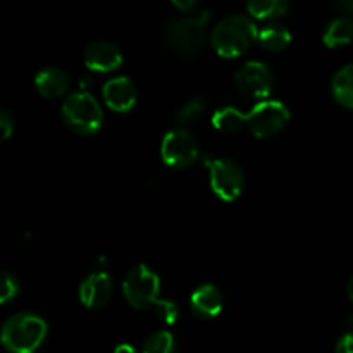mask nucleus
I'll use <instances>...</instances> for the list:
<instances>
[{"instance_id":"14","label":"nucleus","mask_w":353,"mask_h":353,"mask_svg":"<svg viewBox=\"0 0 353 353\" xmlns=\"http://www.w3.org/2000/svg\"><path fill=\"white\" fill-rule=\"evenodd\" d=\"M190 305L193 314L200 319H212L223 310V295L214 285L199 286L190 296Z\"/></svg>"},{"instance_id":"4","label":"nucleus","mask_w":353,"mask_h":353,"mask_svg":"<svg viewBox=\"0 0 353 353\" xmlns=\"http://www.w3.org/2000/svg\"><path fill=\"white\" fill-rule=\"evenodd\" d=\"M62 121L69 130L78 134H92L100 130L103 123V112L93 95L81 90L65 97L61 109Z\"/></svg>"},{"instance_id":"1","label":"nucleus","mask_w":353,"mask_h":353,"mask_svg":"<svg viewBox=\"0 0 353 353\" xmlns=\"http://www.w3.org/2000/svg\"><path fill=\"white\" fill-rule=\"evenodd\" d=\"M259 40V28L250 16L228 14L212 28L210 41L221 57H238Z\"/></svg>"},{"instance_id":"11","label":"nucleus","mask_w":353,"mask_h":353,"mask_svg":"<svg viewBox=\"0 0 353 353\" xmlns=\"http://www.w3.org/2000/svg\"><path fill=\"white\" fill-rule=\"evenodd\" d=\"M79 302L88 309H100L112 296V279L107 272L97 271L86 276L78 290Z\"/></svg>"},{"instance_id":"25","label":"nucleus","mask_w":353,"mask_h":353,"mask_svg":"<svg viewBox=\"0 0 353 353\" xmlns=\"http://www.w3.org/2000/svg\"><path fill=\"white\" fill-rule=\"evenodd\" d=\"M334 353H353V333H345L338 340Z\"/></svg>"},{"instance_id":"5","label":"nucleus","mask_w":353,"mask_h":353,"mask_svg":"<svg viewBox=\"0 0 353 353\" xmlns=\"http://www.w3.org/2000/svg\"><path fill=\"white\" fill-rule=\"evenodd\" d=\"M161 279L145 264H138L128 271L123 281V295L131 307L147 310L157 305Z\"/></svg>"},{"instance_id":"3","label":"nucleus","mask_w":353,"mask_h":353,"mask_svg":"<svg viewBox=\"0 0 353 353\" xmlns=\"http://www.w3.org/2000/svg\"><path fill=\"white\" fill-rule=\"evenodd\" d=\"M47 336V323L37 314L21 312L2 326V343L12 353H33Z\"/></svg>"},{"instance_id":"26","label":"nucleus","mask_w":353,"mask_h":353,"mask_svg":"<svg viewBox=\"0 0 353 353\" xmlns=\"http://www.w3.org/2000/svg\"><path fill=\"white\" fill-rule=\"evenodd\" d=\"M172 3H174L183 14H190V10H193L196 7V3L193 2V0H188V2H181V0L178 2V0H172Z\"/></svg>"},{"instance_id":"19","label":"nucleus","mask_w":353,"mask_h":353,"mask_svg":"<svg viewBox=\"0 0 353 353\" xmlns=\"http://www.w3.org/2000/svg\"><path fill=\"white\" fill-rule=\"evenodd\" d=\"M212 124L216 130L224 131V133H234L247 124V114L240 112L234 107H224L214 112Z\"/></svg>"},{"instance_id":"23","label":"nucleus","mask_w":353,"mask_h":353,"mask_svg":"<svg viewBox=\"0 0 353 353\" xmlns=\"http://www.w3.org/2000/svg\"><path fill=\"white\" fill-rule=\"evenodd\" d=\"M154 312L161 317L164 323L172 324L176 321V317L179 316V309L172 300H159L157 305L154 307Z\"/></svg>"},{"instance_id":"29","label":"nucleus","mask_w":353,"mask_h":353,"mask_svg":"<svg viewBox=\"0 0 353 353\" xmlns=\"http://www.w3.org/2000/svg\"><path fill=\"white\" fill-rule=\"evenodd\" d=\"M347 293H348V299H350L352 302H353V276H352V279H350V281H348V286H347Z\"/></svg>"},{"instance_id":"8","label":"nucleus","mask_w":353,"mask_h":353,"mask_svg":"<svg viewBox=\"0 0 353 353\" xmlns=\"http://www.w3.org/2000/svg\"><path fill=\"white\" fill-rule=\"evenodd\" d=\"M161 155L171 168H188L199 157V143L188 130L174 128L162 138Z\"/></svg>"},{"instance_id":"6","label":"nucleus","mask_w":353,"mask_h":353,"mask_svg":"<svg viewBox=\"0 0 353 353\" xmlns=\"http://www.w3.org/2000/svg\"><path fill=\"white\" fill-rule=\"evenodd\" d=\"M210 171V186L219 199L233 202L245 188V174L233 159H209L205 161Z\"/></svg>"},{"instance_id":"16","label":"nucleus","mask_w":353,"mask_h":353,"mask_svg":"<svg viewBox=\"0 0 353 353\" xmlns=\"http://www.w3.org/2000/svg\"><path fill=\"white\" fill-rule=\"evenodd\" d=\"M292 41V33L288 28L279 23H269L259 30V43L269 52H281Z\"/></svg>"},{"instance_id":"2","label":"nucleus","mask_w":353,"mask_h":353,"mask_svg":"<svg viewBox=\"0 0 353 353\" xmlns=\"http://www.w3.org/2000/svg\"><path fill=\"white\" fill-rule=\"evenodd\" d=\"M210 12L202 10L199 14H185L174 17L164 30V38L176 52L185 57H195L200 54L205 43V26L209 23Z\"/></svg>"},{"instance_id":"24","label":"nucleus","mask_w":353,"mask_h":353,"mask_svg":"<svg viewBox=\"0 0 353 353\" xmlns=\"http://www.w3.org/2000/svg\"><path fill=\"white\" fill-rule=\"evenodd\" d=\"M14 116L9 109L0 110V137L2 140H7L14 133Z\"/></svg>"},{"instance_id":"13","label":"nucleus","mask_w":353,"mask_h":353,"mask_svg":"<svg viewBox=\"0 0 353 353\" xmlns=\"http://www.w3.org/2000/svg\"><path fill=\"white\" fill-rule=\"evenodd\" d=\"M69 83H71V78L68 72L61 68H54V65L40 69L34 76V88L45 99L62 97L68 92Z\"/></svg>"},{"instance_id":"17","label":"nucleus","mask_w":353,"mask_h":353,"mask_svg":"<svg viewBox=\"0 0 353 353\" xmlns=\"http://www.w3.org/2000/svg\"><path fill=\"white\" fill-rule=\"evenodd\" d=\"M333 95L341 105L353 109V64L343 65L338 69L336 74L333 76Z\"/></svg>"},{"instance_id":"28","label":"nucleus","mask_w":353,"mask_h":353,"mask_svg":"<svg viewBox=\"0 0 353 353\" xmlns=\"http://www.w3.org/2000/svg\"><path fill=\"white\" fill-rule=\"evenodd\" d=\"M114 353H138V352L134 350V348L131 347V345L121 343V345H117L116 350H114Z\"/></svg>"},{"instance_id":"22","label":"nucleus","mask_w":353,"mask_h":353,"mask_svg":"<svg viewBox=\"0 0 353 353\" xmlns=\"http://www.w3.org/2000/svg\"><path fill=\"white\" fill-rule=\"evenodd\" d=\"M19 293V281L10 272H2L0 278V302L7 303L9 300L16 299Z\"/></svg>"},{"instance_id":"12","label":"nucleus","mask_w":353,"mask_h":353,"mask_svg":"<svg viewBox=\"0 0 353 353\" xmlns=\"http://www.w3.org/2000/svg\"><path fill=\"white\" fill-rule=\"evenodd\" d=\"M103 100L116 112H128L137 103V86L128 76H114L102 88Z\"/></svg>"},{"instance_id":"15","label":"nucleus","mask_w":353,"mask_h":353,"mask_svg":"<svg viewBox=\"0 0 353 353\" xmlns=\"http://www.w3.org/2000/svg\"><path fill=\"white\" fill-rule=\"evenodd\" d=\"M353 40V19L348 16H340L331 21L323 33V41L331 48L343 47Z\"/></svg>"},{"instance_id":"20","label":"nucleus","mask_w":353,"mask_h":353,"mask_svg":"<svg viewBox=\"0 0 353 353\" xmlns=\"http://www.w3.org/2000/svg\"><path fill=\"white\" fill-rule=\"evenodd\" d=\"M141 353H174V336L169 331H155L145 340Z\"/></svg>"},{"instance_id":"21","label":"nucleus","mask_w":353,"mask_h":353,"mask_svg":"<svg viewBox=\"0 0 353 353\" xmlns=\"http://www.w3.org/2000/svg\"><path fill=\"white\" fill-rule=\"evenodd\" d=\"M205 100L202 97H195V99L188 100L183 107H179L178 112H176V121L179 123H192V121H196L205 110Z\"/></svg>"},{"instance_id":"7","label":"nucleus","mask_w":353,"mask_h":353,"mask_svg":"<svg viewBox=\"0 0 353 353\" xmlns=\"http://www.w3.org/2000/svg\"><path fill=\"white\" fill-rule=\"evenodd\" d=\"M290 109L279 100H262L247 114V126L257 138L279 133L290 121Z\"/></svg>"},{"instance_id":"27","label":"nucleus","mask_w":353,"mask_h":353,"mask_svg":"<svg viewBox=\"0 0 353 353\" xmlns=\"http://www.w3.org/2000/svg\"><path fill=\"white\" fill-rule=\"evenodd\" d=\"M334 7L340 10H343V12H347V14H352L353 16V0H343V2H338Z\"/></svg>"},{"instance_id":"9","label":"nucleus","mask_w":353,"mask_h":353,"mask_svg":"<svg viewBox=\"0 0 353 353\" xmlns=\"http://www.w3.org/2000/svg\"><path fill=\"white\" fill-rule=\"evenodd\" d=\"M234 83L243 95L265 99L274 88V74L265 62L248 61L234 72Z\"/></svg>"},{"instance_id":"18","label":"nucleus","mask_w":353,"mask_h":353,"mask_svg":"<svg viewBox=\"0 0 353 353\" xmlns=\"http://www.w3.org/2000/svg\"><path fill=\"white\" fill-rule=\"evenodd\" d=\"M247 10L255 19H274L285 16L290 10V2L286 0H254L247 3Z\"/></svg>"},{"instance_id":"10","label":"nucleus","mask_w":353,"mask_h":353,"mask_svg":"<svg viewBox=\"0 0 353 353\" xmlns=\"http://www.w3.org/2000/svg\"><path fill=\"white\" fill-rule=\"evenodd\" d=\"M85 65L92 71L107 72L123 64V52L116 43L107 40H97L86 45L83 52Z\"/></svg>"}]
</instances>
